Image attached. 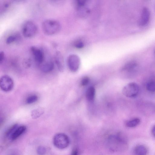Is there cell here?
I'll list each match as a JSON object with an SVG mask.
<instances>
[{
    "label": "cell",
    "mask_w": 155,
    "mask_h": 155,
    "mask_svg": "<svg viewBox=\"0 0 155 155\" xmlns=\"http://www.w3.org/2000/svg\"><path fill=\"white\" fill-rule=\"evenodd\" d=\"M109 148L113 151L125 150L127 147V142L125 137L122 134L110 136L107 140Z\"/></svg>",
    "instance_id": "1"
},
{
    "label": "cell",
    "mask_w": 155,
    "mask_h": 155,
    "mask_svg": "<svg viewBox=\"0 0 155 155\" xmlns=\"http://www.w3.org/2000/svg\"><path fill=\"white\" fill-rule=\"evenodd\" d=\"M147 90L151 92H155V81H150L147 82L146 85Z\"/></svg>",
    "instance_id": "18"
},
{
    "label": "cell",
    "mask_w": 155,
    "mask_h": 155,
    "mask_svg": "<svg viewBox=\"0 0 155 155\" xmlns=\"http://www.w3.org/2000/svg\"><path fill=\"white\" fill-rule=\"evenodd\" d=\"M147 152L146 148L142 145L137 146L135 149V153L136 155H147Z\"/></svg>",
    "instance_id": "15"
},
{
    "label": "cell",
    "mask_w": 155,
    "mask_h": 155,
    "mask_svg": "<svg viewBox=\"0 0 155 155\" xmlns=\"http://www.w3.org/2000/svg\"><path fill=\"white\" fill-rule=\"evenodd\" d=\"M18 38V36L15 35H11L8 36L6 39V43L7 44H11L16 41Z\"/></svg>",
    "instance_id": "22"
},
{
    "label": "cell",
    "mask_w": 155,
    "mask_h": 155,
    "mask_svg": "<svg viewBox=\"0 0 155 155\" xmlns=\"http://www.w3.org/2000/svg\"><path fill=\"white\" fill-rule=\"evenodd\" d=\"M140 122V120L138 118H135L127 121L126 123L127 127H133L138 125Z\"/></svg>",
    "instance_id": "17"
},
{
    "label": "cell",
    "mask_w": 155,
    "mask_h": 155,
    "mask_svg": "<svg viewBox=\"0 0 155 155\" xmlns=\"http://www.w3.org/2000/svg\"><path fill=\"white\" fill-rule=\"evenodd\" d=\"M95 95V89L93 86L88 88L86 92L85 96L87 99L89 101H93Z\"/></svg>",
    "instance_id": "14"
},
{
    "label": "cell",
    "mask_w": 155,
    "mask_h": 155,
    "mask_svg": "<svg viewBox=\"0 0 155 155\" xmlns=\"http://www.w3.org/2000/svg\"><path fill=\"white\" fill-rule=\"evenodd\" d=\"M140 91L138 85L134 82H130L122 89V92L123 95L129 98H134L137 97Z\"/></svg>",
    "instance_id": "5"
},
{
    "label": "cell",
    "mask_w": 155,
    "mask_h": 155,
    "mask_svg": "<svg viewBox=\"0 0 155 155\" xmlns=\"http://www.w3.org/2000/svg\"><path fill=\"white\" fill-rule=\"evenodd\" d=\"M30 49L36 62L39 64L43 63L45 60L43 51L41 48L35 46H31Z\"/></svg>",
    "instance_id": "8"
},
{
    "label": "cell",
    "mask_w": 155,
    "mask_h": 155,
    "mask_svg": "<svg viewBox=\"0 0 155 155\" xmlns=\"http://www.w3.org/2000/svg\"><path fill=\"white\" fill-rule=\"evenodd\" d=\"M54 60L57 67L60 71H62L64 68V60L61 53L59 51H57L54 55Z\"/></svg>",
    "instance_id": "11"
},
{
    "label": "cell",
    "mask_w": 155,
    "mask_h": 155,
    "mask_svg": "<svg viewBox=\"0 0 155 155\" xmlns=\"http://www.w3.org/2000/svg\"><path fill=\"white\" fill-rule=\"evenodd\" d=\"M18 126V124H16L11 126L6 131L5 133V135L6 136L9 138L15 128Z\"/></svg>",
    "instance_id": "21"
},
{
    "label": "cell",
    "mask_w": 155,
    "mask_h": 155,
    "mask_svg": "<svg viewBox=\"0 0 155 155\" xmlns=\"http://www.w3.org/2000/svg\"><path fill=\"white\" fill-rule=\"evenodd\" d=\"M67 64L70 70L72 72H76L78 70L80 66V58L76 54H71L68 58Z\"/></svg>",
    "instance_id": "7"
},
{
    "label": "cell",
    "mask_w": 155,
    "mask_h": 155,
    "mask_svg": "<svg viewBox=\"0 0 155 155\" xmlns=\"http://www.w3.org/2000/svg\"><path fill=\"white\" fill-rule=\"evenodd\" d=\"M26 129L25 126L18 125L9 137V139L12 141L16 140L25 132Z\"/></svg>",
    "instance_id": "10"
},
{
    "label": "cell",
    "mask_w": 155,
    "mask_h": 155,
    "mask_svg": "<svg viewBox=\"0 0 155 155\" xmlns=\"http://www.w3.org/2000/svg\"><path fill=\"white\" fill-rule=\"evenodd\" d=\"M15 155V154H13V155Z\"/></svg>",
    "instance_id": "28"
},
{
    "label": "cell",
    "mask_w": 155,
    "mask_h": 155,
    "mask_svg": "<svg viewBox=\"0 0 155 155\" xmlns=\"http://www.w3.org/2000/svg\"><path fill=\"white\" fill-rule=\"evenodd\" d=\"M137 67V63L131 61L127 63L123 67L122 71L128 73H131L135 70Z\"/></svg>",
    "instance_id": "13"
},
{
    "label": "cell",
    "mask_w": 155,
    "mask_h": 155,
    "mask_svg": "<svg viewBox=\"0 0 155 155\" xmlns=\"http://www.w3.org/2000/svg\"><path fill=\"white\" fill-rule=\"evenodd\" d=\"M152 132L153 135L155 137V125L152 128Z\"/></svg>",
    "instance_id": "27"
},
{
    "label": "cell",
    "mask_w": 155,
    "mask_h": 155,
    "mask_svg": "<svg viewBox=\"0 0 155 155\" xmlns=\"http://www.w3.org/2000/svg\"><path fill=\"white\" fill-rule=\"evenodd\" d=\"M150 15V12L149 9L146 7L143 8L139 21V25L141 26L147 25L149 21Z\"/></svg>",
    "instance_id": "9"
},
{
    "label": "cell",
    "mask_w": 155,
    "mask_h": 155,
    "mask_svg": "<svg viewBox=\"0 0 155 155\" xmlns=\"http://www.w3.org/2000/svg\"><path fill=\"white\" fill-rule=\"evenodd\" d=\"M40 65L41 70L45 73L51 71L53 69L54 67V63L51 61H47L44 62Z\"/></svg>",
    "instance_id": "12"
},
{
    "label": "cell",
    "mask_w": 155,
    "mask_h": 155,
    "mask_svg": "<svg viewBox=\"0 0 155 155\" xmlns=\"http://www.w3.org/2000/svg\"><path fill=\"white\" fill-rule=\"evenodd\" d=\"M44 112V109L41 107L38 108L33 110L31 113V117L33 119L39 117Z\"/></svg>",
    "instance_id": "16"
},
{
    "label": "cell",
    "mask_w": 155,
    "mask_h": 155,
    "mask_svg": "<svg viewBox=\"0 0 155 155\" xmlns=\"http://www.w3.org/2000/svg\"><path fill=\"white\" fill-rule=\"evenodd\" d=\"M84 43L81 41H78L74 43V46L77 48H82L84 47Z\"/></svg>",
    "instance_id": "24"
},
{
    "label": "cell",
    "mask_w": 155,
    "mask_h": 155,
    "mask_svg": "<svg viewBox=\"0 0 155 155\" xmlns=\"http://www.w3.org/2000/svg\"><path fill=\"white\" fill-rule=\"evenodd\" d=\"M53 141L54 146L60 149L67 148L70 143V140L68 136L63 133L55 134L53 137Z\"/></svg>",
    "instance_id": "4"
},
{
    "label": "cell",
    "mask_w": 155,
    "mask_h": 155,
    "mask_svg": "<svg viewBox=\"0 0 155 155\" xmlns=\"http://www.w3.org/2000/svg\"><path fill=\"white\" fill-rule=\"evenodd\" d=\"M47 151V148L43 146H39L37 149V152L38 155H45Z\"/></svg>",
    "instance_id": "20"
},
{
    "label": "cell",
    "mask_w": 155,
    "mask_h": 155,
    "mask_svg": "<svg viewBox=\"0 0 155 155\" xmlns=\"http://www.w3.org/2000/svg\"><path fill=\"white\" fill-rule=\"evenodd\" d=\"M5 53L3 51H1L0 53V63L1 64L5 58Z\"/></svg>",
    "instance_id": "25"
},
{
    "label": "cell",
    "mask_w": 155,
    "mask_h": 155,
    "mask_svg": "<svg viewBox=\"0 0 155 155\" xmlns=\"http://www.w3.org/2000/svg\"><path fill=\"white\" fill-rule=\"evenodd\" d=\"M41 27L43 33L48 35H55L59 31L61 25L58 21L51 19H46L42 23Z\"/></svg>",
    "instance_id": "2"
},
{
    "label": "cell",
    "mask_w": 155,
    "mask_h": 155,
    "mask_svg": "<svg viewBox=\"0 0 155 155\" xmlns=\"http://www.w3.org/2000/svg\"><path fill=\"white\" fill-rule=\"evenodd\" d=\"M78 150L77 148H74L72 150L71 153V155H78Z\"/></svg>",
    "instance_id": "26"
},
{
    "label": "cell",
    "mask_w": 155,
    "mask_h": 155,
    "mask_svg": "<svg viewBox=\"0 0 155 155\" xmlns=\"http://www.w3.org/2000/svg\"><path fill=\"white\" fill-rule=\"evenodd\" d=\"M38 100V96L36 95H32L28 96L26 99L25 102L30 104L36 102Z\"/></svg>",
    "instance_id": "19"
},
{
    "label": "cell",
    "mask_w": 155,
    "mask_h": 155,
    "mask_svg": "<svg viewBox=\"0 0 155 155\" xmlns=\"http://www.w3.org/2000/svg\"><path fill=\"white\" fill-rule=\"evenodd\" d=\"M21 32L23 36L26 38H31L35 36L38 31L36 24L30 20L25 22L22 26Z\"/></svg>",
    "instance_id": "3"
},
{
    "label": "cell",
    "mask_w": 155,
    "mask_h": 155,
    "mask_svg": "<svg viewBox=\"0 0 155 155\" xmlns=\"http://www.w3.org/2000/svg\"><path fill=\"white\" fill-rule=\"evenodd\" d=\"M14 83L12 78L9 76L5 75L2 76L0 79V87L4 91L7 92L13 88Z\"/></svg>",
    "instance_id": "6"
},
{
    "label": "cell",
    "mask_w": 155,
    "mask_h": 155,
    "mask_svg": "<svg viewBox=\"0 0 155 155\" xmlns=\"http://www.w3.org/2000/svg\"><path fill=\"white\" fill-rule=\"evenodd\" d=\"M90 81V78L87 76L83 77L81 80L80 84L81 86H84L87 85Z\"/></svg>",
    "instance_id": "23"
},
{
    "label": "cell",
    "mask_w": 155,
    "mask_h": 155,
    "mask_svg": "<svg viewBox=\"0 0 155 155\" xmlns=\"http://www.w3.org/2000/svg\"></svg>",
    "instance_id": "29"
}]
</instances>
